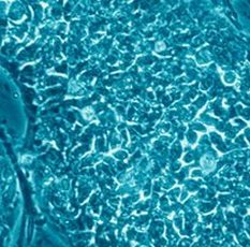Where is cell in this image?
<instances>
[{
    "label": "cell",
    "instance_id": "cell-1",
    "mask_svg": "<svg viewBox=\"0 0 250 247\" xmlns=\"http://www.w3.org/2000/svg\"><path fill=\"white\" fill-rule=\"evenodd\" d=\"M24 90L26 93H24V98H25V101L27 103H30L32 101V98L35 97V90L31 89V88H24Z\"/></svg>",
    "mask_w": 250,
    "mask_h": 247
},
{
    "label": "cell",
    "instance_id": "cell-2",
    "mask_svg": "<svg viewBox=\"0 0 250 247\" xmlns=\"http://www.w3.org/2000/svg\"><path fill=\"white\" fill-rule=\"evenodd\" d=\"M61 88H54V89H50V90H47L46 92V94L48 95V96H53V95H56L57 93H59V92H61Z\"/></svg>",
    "mask_w": 250,
    "mask_h": 247
},
{
    "label": "cell",
    "instance_id": "cell-3",
    "mask_svg": "<svg viewBox=\"0 0 250 247\" xmlns=\"http://www.w3.org/2000/svg\"><path fill=\"white\" fill-rule=\"evenodd\" d=\"M56 71H57V72H62V73H64V72L67 71V64L63 62L61 67H59V68H56Z\"/></svg>",
    "mask_w": 250,
    "mask_h": 247
},
{
    "label": "cell",
    "instance_id": "cell-4",
    "mask_svg": "<svg viewBox=\"0 0 250 247\" xmlns=\"http://www.w3.org/2000/svg\"><path fill=\"white\" fill-rule=\"evenodd\" d=\"M8 66H10V67H8V69H9L11 72H13V73H15V70H16V64L15 63H8Z\"/></svg>",
    "mask_w": 250,
    "mask_h": 247
},
{
    "label": "cell",
    "instance_id": "cell-5",
    "mask_svg": "<svg viewBox=\"0 0 250 247\" xmlns=\"http://www.w3.org/2000/svg\"><path fill=\"white\" fill-rule=\"evenodd\" d=\"M56 82H57V77H51L47 81L48 85H54V84H56Z\"/></svg>",
    "mask_w": 250,
    "mask_h": 247
},
{
    "label": "cell",
    "instance_id": "cell-6",
    "mask_svg": "<svg viewBox=\"0 0 250 247\" xmlns=\"http://www.w3.org/2000/svg\"><path fill=\"white\" fill-rule=\"evenodd\" d=\"M24 72H32V68L31 67H26L24 69Z\"/></svg>",
    "mask_w": 250,
    "mask_h": 247
},
{
    "label": "cell",
    "instance_id": "cell-7",
    "mask_svg": "<svg viewBox=\"0 0 250 247\" xmlns=\"http://www.w3.org/2000/svg\"><path fill=\"white\" fill-rule=\"evenodd\" d=\"M86 64H87L86 62H85V63H81V64H78V68H77V71H79V70H82V68H83V67H84V66H86Z\"/></svg>",
    "mask_w": 250,
    "mask_h": 247
},
{
    "label": "cell",
    "instance_id": "cell-8",
    "mask_svg": "<svg viewBox=\"0 0 250 247\" xmlns=\"http://www.w3.org/2000/svg\"><path fill=\"white\" fill-rule=\"evenodd\" d=\"M68 116H69V120H70V121H74V116L72 115V114H69Z\"/></svg>",
    "mask_w": 250,
    "mask_h": 247
},
{
    "label": "cell",
    "instance_id": "cell-9",
    "mask_svg": "<svg viewBox=\"0 0 250 247\" xmlns=\"http://www.w3.org/2000/svg\"><path fill=\"white\" fill-rule=\"evenodd\" d=\"M29 109H30V111H32V112H36V110H37V108L36 106H33V105L29 106Z\"/></svg>",
    "mask_w": 250,
    "mask_h": 247
},
{
    "label": "cell",
    "instance_id": "cell-10",
    "mask_svg": "<svg viewBox=\"0 0 250 247\" xmlns=\"http://www.w3.org/2000/svg\"><path fill=\"white\" fill-rule=\"evenodd\" d=\"M108 61H109V62H112V63H114V62L116 61V59L114 58V57H111V59L108 58Z\"/></svg>",
    "mask_w": 250,
    "mask_h": 247
}]
</instances>
